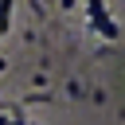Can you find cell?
<instances>
[{
    "mask_svg": "<svg viewBox=\"0 0 125 125\" xmlns=\"http://www.w3.org/2000/svg\"><path fill=\"white\" fill-rule=\"evenodd\" d=\"M90 16L98 20V27H102V35H109V39L117 35V27L109 23V16H105V8H102V0H90Z\"/></svg>",
    "mask_w": 125,
    "mask_h": 125,
    "instance_id": "1",
    "label": "cell"
},
{
    "mask_svg": "<svg viewBox=\"0 0 125 125\" xmlns=\"http://www.w3.org/2000/svg\"><path fill=\"white\" fill-rule=\"evenodd\" d=\"M0 125H20V121H0Z\"/></svg>",
    "mask_w": 125,
    "mask_h": 125,
    "instance_id": "3",
    "label": "cell"
},
{
    "mask_svg": "<svg viewBox=\"0 0 125 125\" xmlns=\"http://www.w3.org/2000/svg\"><path fill=\"white\" fill-rule=\"evenodd\" d=\"M4 12H8V4H4V8H0V20H4Z\"/></svg>",
    "mask_w": 125,
    "mask_h": 125,
    "instance_id": "2",
    "label": "cell"
}]
</instances>
